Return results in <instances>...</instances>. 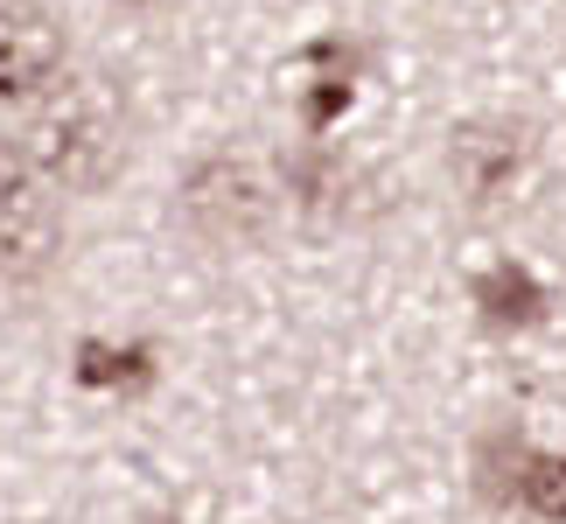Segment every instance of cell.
I'll use <instances>...</instances> for the list:
<instances>
[{
  "instance_id": "obj_9",
  "label": "cell",
  "mask_w": 566,
  "mask_h": 524,
  "mask_svg": "<svg viewBox=\"0 0 566 524\" xmlns=\"http://www.w3.org/2000/svg\"><path fill=\"white\" fill-rule=\"evenodd\" d=\"M517 462H525V441H517L511 427H496L475 441V496L483 504H517Z\"/></svg>"
},
{
  "instance_id": "obj_8",
  "label": "cell",
  "mask_w": 566,
  "mask_h": 524,
  "mask_svg": "<svg viewBox=\"0 0 566 524\" xmlns=\"http://www.w3.org/2000/svg\"><path fill=\"white\" fill-rule=\"evenodd\" d=\"M77 385L92 391H147L155 385V343H77Z\"/></svg>"
},
{
  "instance_id": "obj_11",
  "label": "cell",
  "mask_w": 566,
  "mask_h": 524,
  "mask_svg": "<svg viewBox=\"0 0 566 524\" xmlns=\"http://www.w3.org/2000/svg\"><path fill=\"white\" fill-rule=\"evenodd\" d=\"M119 8H161V0H119Z\"/></svg>"
},
{
  "instance_id": "obj_7",
  "label": "cell",
  "mask_w": 566,
  "mask_h": 524,
  "mask_svg": "<svg viewBox=\"0 0 566 524\" xmlns=\"http://www.w3.org/2000/svg\"><path fill=\"white\" fill-rule=\"evenodd\" d=\"M469 301H475V315H483L490 329H532V322H546V308H553V294L538 287V273L511 266V259L490 266V273H475Z\"/></svg>"
},
{
  "instance_id": "obj_3",
  "label": "cell",
  "mask_w": 566,
  "mask_h": 524,
  "mask_svg": "<svg viewBox=\"0 0 566 524\" xmlns=\"http://www.w3.org/2000/svg\"><path fill=\"white\" fill-rule=\"evenodd\" d=\"M63 259V210L56 189L35 175L21 147L0 140V280L8 287H35Z\"/></svg>"
},
{
  "instance_id": "obj_10",
  "label": "cell",
  "mask_w": 566,
  "mask_h": 524,
  "mask_svg": "<svg viewBox=\"0 0 566 524\" xmlns=\"http://www.w3.org/2000/svg\"><path fill=\"white\" fill-rule=\"evenodd\" d=\"M517 504L546 524H566V454L525 448V462H517Z\"/></svg>"
},
{
  "instance_id": "obj_4",
  "label": "cell",
  "mask_w": 566,
  "mask_h": 524,
  "mask_svg": "<svg viewBox=\"0 0 566 524\" xmlns=\"http://www.w3.org/2000/svg\"><path fill=\"white\" fill-rule=\"evenodd\" d=\"M532 161H538V134L525 119L483 113V119H462L448 134V175H454L469 210H504L532 182Z\"/></svg>"
},
{
  "instance_id": "obj_2",
  "label": "cell",
  "mask_w": 566,
  "mask_h": 524,
  "mask_svg": "<svg viewBox=\"0 0 566 524\" xmlns=\"http://www.w3.org/2000/svg\"><path fill=\"white\" fill-rule=\"evenodd\" d=\"M176 210H182V231L203 252H252V245H266V231L280 217V189L252 155L217 147V155L189 161L182 189H176Z\"/></svg>"
},
{
  "instance_id": "obj_5",
  "label": "cell",
  "mask_w": 566,
  "mask_h": 524,
  "mask_svg": "<svg viewBox=\"0 0 566 524\" xmlns=\"http://www.w3.org/2000/svg\"><path fill=\"white\" fill-rule=\"evenodd\" d=\"M71 71L63 21L42 0H0V98H35Z\"/></svg>"
},
{
  "instance_id": "obj_1",
  "label": "cell",
  "mask_w": 566,
  "mask_h": 524,
  "mask_svg": "<svg viewBox=\"0 0 566 524\" xmlns=\"http://www.w3.org/2000/svg\"><path fill=\"white\" fill-rule=\"evenodd\" d=\"M14 147L56 196H98L134 161V105L105 71H63L50 92L29 98Z\"/></svg>"
},
{
  "instance_id": "obj_6",
  "label": "cell",
  "mask_w": 566,
  "mask_h": 524,
  "mask_svg": "<svg viewBox=\"0 0 566 524\" xmlns=\"http://www.w3.org/2000/svg\"><path fill=\"white\" fill-rule=\"evenodd\" d=\"M280 182H287V203L294 210H308V217H350L357 196H364V168L343 161L336 147L308 140V147H294V155H287Z\"/></svg>"
}]
</instances>
